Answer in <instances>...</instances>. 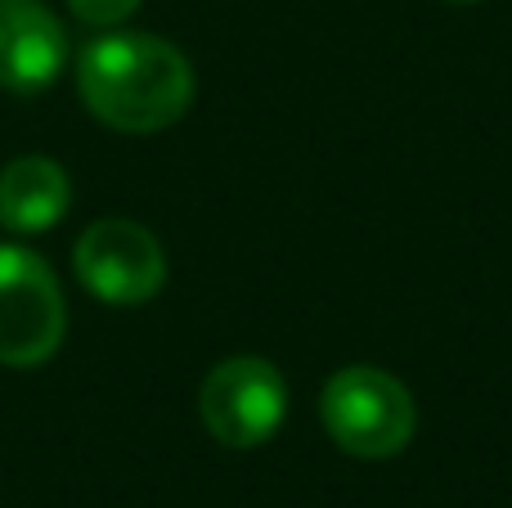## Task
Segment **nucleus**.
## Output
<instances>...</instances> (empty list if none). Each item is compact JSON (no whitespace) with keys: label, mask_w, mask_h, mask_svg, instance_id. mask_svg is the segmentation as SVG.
I'll use <instances>...</instances> for the list:
<instances>
[{"label":"nucleus","mask_w":512,"mask_h":508,"mask_svg":"<svg viewBox=\"0 0 512 508\" xmlns=\"http://www.w3.org/2000/svg\"><path fill=\"white\" fill-rule=\"evenodd\" d=\"M144 0H68V9L90 27H117L140 9Z\"/></svg>","instance_id":"nucleus-8"},{"label":"nucleus","mask_w":512,"mask_h":508,"mask_svg":"<svg viewBox=\"0 0 512 508\" xmlns=\"http://www.w3.org/2000/svg\"><path fill=\"white\" fill-rule=\"evenodd\" d=\"M68 306L54 270L36 252L0 243V365L36 369L63 347Z\"/></svg>","instance_id":"nucleus-3"},{"label":"nucleus","mask_w":512,"mask_h":508,"mask_svg":"<svg viewBox=\"0 0 512 508\" xmlns=\"http://www.w3.org/2000/svg\"><path fill=\"white\" fill-rule=\"evenodd\" d=\"M77 95L113 131L153 135L189 113L194 68L162 36L104 32L77 54Z\"/></svg>","instance_id":"nucleus-1"},{"label":"nucleus","mask_w":512,"mask_h":508,"mask_svg":"<svg viewBox=\"0 0 512 508\" xmlns=\"http://www.w3.org/2000/svg\"><path fill=\"white\" fill-rule=\"evenodd\" d=\"M72 270L81 288L108 306H140L153 302L167 284V257L153 230L126 216H104L86 225L72 248Z\"/></svg>","instance_id":"nucleus-4"},{"label":"nucleus","mask_w":512,"mask_h":508,"mask_svg":"<svg viewBox=\"0 0 512 508\" xmlns=\"http://www.w3.org/2000/svg\"><path fill=\"white\" fill-rule=\"evenodd\" d=\"M68 63V32L41 0H0V86L41 95Z\"/></svg>","instance_id":"nucleus-6"},{"label":"nucleus","mask_w":512,"mask_h":508,"mask_svg":"<svg viewBox=\"0 0 512 508\" xmlns=\"http://www.w3.org/2000/svg\"><path fill=\"white\" fill-rule=\"evenodd\" d=\"M72 207V180L45 153H23L0 171V225L14 234H45Z\"/></svg>","instance_id":"nucleus-7"},{"label":"nucleus","mask_w":512,"mask_h":508,"mask_svg":"<svg viewBox=\"0 0 512 508\" xmlns=\"http://www.w3.org/2000/svg\"><path fill=\"white\" fill-rule=\"evenodd\" d=\"M324 428L346 455L355 459H391L414 441L418 410L400 378L373 365H351L328 378L319 396Z\"/></svg>","instance_id":"nucleus-2"},{"label":"nucleus","mask_w":512,"mask_h":508,"mask_svg":"<svg viewBox=\"0 0 512 508\" xmlns=\"http://www.w3.org/2000/svg\"><path fill=\"white\" fill-rule=\"evenodd\" d=\"M198 414L207 432L230 450H252L279 432L288 414V383L261 356H230L203 378Z\"/></svg>","instance_id":"nucleus-5"},{"label":"nucleus","mask_w":512,"mask_h":508,"mask_svg":"<svg viewBox=\"0 0 512 508\" xmlns=\"http://www.w3.org/2000/svg\"><path fill=\"white\" fill-rule=\"evenodd\" d=\"M450 5H472V0H450Z\"/></svg>","instance_id":"nucleus-9"}]
</instances>
